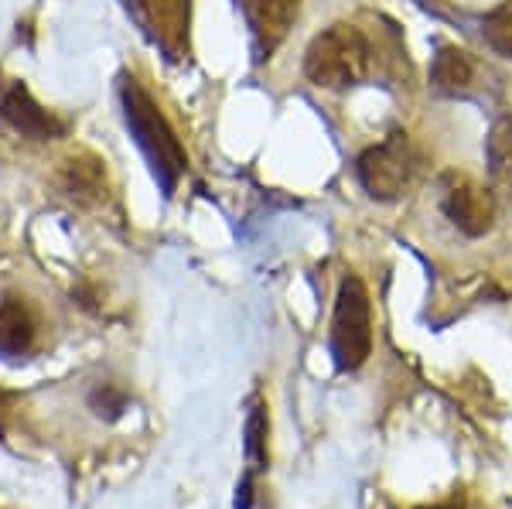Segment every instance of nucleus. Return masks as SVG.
Segmentation results:
<instances>
[{
    "mask_svg": "<svg viewBox=\"0 0 512 509\" xmlns=\"http://www.w3.org/2000/svg\"><path fill=\"white\" fill-rule=\"evenodd\" d=\"M120 96H123V117H127L130 134H134L137 147L144 151V158L151 161V171L158 178L161 192L171 199L181 175L188 171L185 147H181L178 134L171 130V123L164 120L158 103L137 86V79H123Z\"/></svg>",
    "mask_w": 512,
    "mask_h": 509,
    "instance_id": "nucleus-1",
    "label": "nucleus"
},
{
    "mask_svg": "<svg viewBox=\"0 0 512 509\" xmlns=\"http://www.w3.org/2000/svg\"><path fill=\"white\" fill-rule=\"evenodd\" d=\"M373 52H369V41L355 24H332L328 31L308 45L304 55V76L315 86L325 89H345L355 86L359 79H366Z\"/></svg>",
    "mask_w": 512,
    "mask_h": 509,
    "instance_id": "nucleus-2",
    "label": "nucleus"
},
{
    "mask_svg": "<svg viewBox=\"0 0 512 509\" xmlns=\"http://www.w3.org/2000/svg\"><path fill=\"white\" fill-rule=\"evenodd\" d=\"M332 356L342 373H355L373 356V305L355 274L342 277L332 315Z\"/></svg>",
    "mask_w": 512,
    "mask_h": 509,
    "instance_id": "nucleus-3",
    "label": "nucleus"
},
{
    "mask_svg": "<svg viewBox=\"0 0 512 509\" xmlns=\"http://www.w3.org/2000/svg\"><path fill=\"white\" fill-rule=\"evenodd\" d=\"M417 168H420V154L403 130H396L386 141L362 151L359 164H355L362 188L379 202H393L400 195H407L417 178Z\"/></svg>",
    "mask_w": 512,
    "mask_h": 509,
    "instance_id": "nucleus-4",
    "label": "nucleus"
},
{
    "mask_svg": "<svg viewBox=\"0 0 512 509\" xmlns=\"http://www.w3.org/2000/svg\"><path fill=\"white\" fill-rule=\"evenodd\" d=\"M441 209L465 236H485L495 226V195L461 171L441 178Z\"/></svg>",
    "mask_w": 512,
    "mask_h": 509,
    "instance_id": "nucleus-5",
    "label": "nucleus"
},
{
    "mask_svg": "<svg viewBox=\"0 0 512 509\" xmlns=\"http://www.w3.org/2000/svg\"><path fill=\"white\" fill-rule=\"evenodd\" d=\"M239 4H243L246 24H250L253 59L267 62L284 45L287 31L294 28L301 0H239Z\"/></svg>",
    "mask_w": 512,
    "mask_h": 509,
    "instance_id": "nucleus-6",
    "label": "nucleus"
},
{
    "mask_svg": "<svg viewBox=\"0 0 512 509\" xmlns=\"http://www.w3.org/2000/svg\"><path fill=\"white\" fill-rule=\"evenodd\" d=\"M140 24L154 35V41L181 59L188 52V24H192V0H140Z\"/></svg>",
    "mask_w": 512,
    "mask_h": 509,
    "instance_id": "nucleus-7",
    "label": "nucleus"
},
{
    "mask_svg": "<svg viewBox=\"0 0 512 509\" xmlns=\"http://www.w3.org/2000/svg\"><path fill=\"white\" fill-rule=\"evenodd\" d=\"M0 117L11 123L21 137H28V141H55V137L65 134L62 123L55 120L21 82L0 96Z\"/></svg>",
    "mask_w": 512,
    "mask_h": 509,
    "instance_id": "nucleus-8",
    "label": "nucleus"
},
{
    "mask_svg": "<svg viewBox=\"0 0 512 509\" xmlns=\"http://www.w3.org/2000/svg\"><path fill=\"white\" fill-rule=\"evenodd\" d=\"M38 335V318L24 298L0 301V356L18 359L31 349Z\"/></svg>",
    "mask_w": 512,
    "mask_h": 509,
    "instance_id": "nucleus-9",
    "label": "nucleus"
},
{
    "mask_svg": "<svg viewBox=\"0 0 512 509\" xmlns=\"http://www.w3.org/2000/svg\"><path fill=\"white\" fill-rule=\"evenodd\" d=\"M485 154H489L492 185L512 202V117H502V120L492 123Z\"/></svg>",
    "mask_w": 512,
    "mask_h": 509,
    "instance_id": "nucleus-10",
    "label": "nucleus"
},
{
    "mask_svg": "<svg viewBox=\"0 0 512 509\" xmlns=\"http://www.w3.org/2000/svg\"><path fill=\"white\" fill-rule=\"evenodd\" d=\"M472 76H475V65L468 59L461 48H451L444 45L441 52L434 55V69H431V82L437 93H465L472 86Z\"/></svg>",
    "mask_w": 512,
    "mask_h": 509,
    "instance_id": "nucleus-11",
    "label": "nucleus"
},
{
    "mask_svg": "<svg viewBox=\"0 0 512 509\" xmlns=\"http://www.w3.org/2000/svg\"><path fill=\"white\" fill-rule=\"evenodd\" d=\"M482 35L492 52H499L502 59H512V0H502L495 11L485 14Z\"/></svg>",
    "mask_w": 512,
    "mask_h": 509,
    "instance_id": "nucleus-12",
    "label": "nucleus"
},
{
    "mask_svg": "<svg viewBox=\"0 0 512 509\" xmlns=\"http://www.w3.org/2000/svg\"><path fill=\"white\" fill-rule=\"evenodd\" d=\"M267 434H270V417L267 407L256 404L246 417V458H250L253 469H267Z\"/></svg>",
    "mask_w": 512,
    "mask_h": 509,
    "instance_id": "nucleus-13",
    "label": "nucleus"
},
{
    "mask_svg": "<svg viewBox=\"0 0 512 509\" xmlns=\"http://www.w3.org/2000/svg\"><path fill=\"white\" fill-rule=\"evenodd\" d=\"M253 506V479L250 472L243 475V482L236 486V509H250Z\"/></svg>",
    "mask_w": 512,
    "mask_h": 509,
    "instance_id": "nucleus-14",
    "label": "nucleus"
},
{
    "mask_svg": "<svg viewBox=\"0 0 512 509\" xmlns=\"http://www.w3.org/2000/svg\"><path fill=\"white\" fill-rule=\"evenodd\" d=\"M417 509H465V496H454L448 503H437V506H417Z\"/></svg>",
    "mask_w": 512,
    "mask_h": 509,
    "instance_id": "nucleus-15",
    "label": "nucleus"
},
{
    "mask_svg": "<svg viewBox=\"0 0 512 509\" xmlns=\"http://www.w3.org/2000/svg\"><path fill=\"white\" fill-rule=\"evenodd\" d=\"M123 7H127L134 18H140V0H123Z\"/></svg>",
    "mask_w": 512,
    "mask_h": 509,
    "instance_id": "nucleus-16",
    "label": "nucleus"
}]
</instances>
